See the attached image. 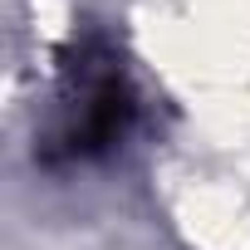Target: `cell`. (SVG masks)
Returning <instances> with one entry per match:
<instances>
[{
	"label": "cell",
	"mask_w": 250,
	"mask_h": 250,
	"mask_svg": "<svg viewBox=\"0 0 250 250\" xmlns=\"http://www.w3.org/2000/svg\"><path fill=\"white\" fill-rule=\"evenodd\" d=\"M138 123V88L133 74L103 30H83L64 44L49 108L35 128V162L49 172L103 162L128 143Z\"/></svg>",
	"instance_id": "1"
}]
</instances>
